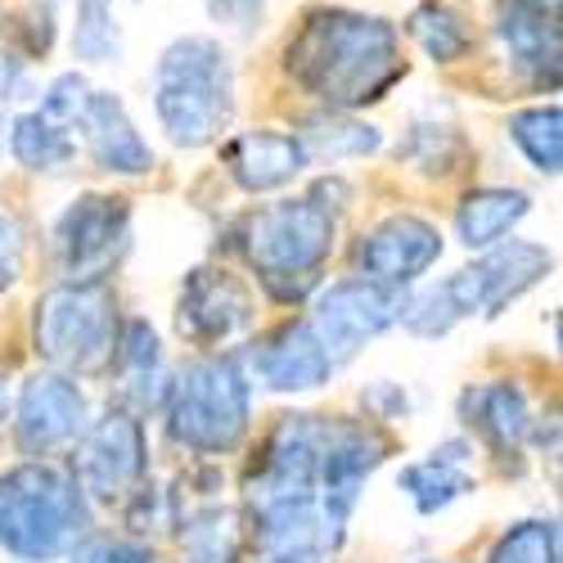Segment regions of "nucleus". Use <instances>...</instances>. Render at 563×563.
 <instances>
[{
    "label": "nucleus",
    "instance_id": "nucleus-26",
    "mask_svg": "<svg viewBox=\"0 0 563 563\" xmlns=\"http://www.w3.org/2000/svg\"><path fill=\"white\" fill-rule=\"evenodd\" d=\"M298 140H302L307 158L311 154H320V158H361V154H374L384 145V135L374 126H361V122H347V118H320Z\"/></svg>",
    "mask_w": 563,
    "mask_h": 563
},
{
    "label": "nucleus",
    "instance_id": "nucleus-30",
    "mask_svg": "<svg viewBox=\"0 0 563 563\" xmlns=\"http://www.w3.org/2000/svg\"><path fill=\"white\" fill-rule=\"evenodd\" d=\"M23 275V225L0 212V294L19 285Z\"/></svg>",
    "mask_w": 563,
    "mask_h": 563
},
{
    "label": "nucleus",
    "instance_id": "nucleus-10",
    "mask_svg": "<svg viewBox=\"0 0 563 563\" xmlns=\"http://www.w3.org/2000/svg\"><path fill=\"white\" fill-rule=\"evenodd\" d=\"M131 208L113 195H81L55 225V253L73 279H100L126 249Z\"/></svg>",
    "mask_w": 563,
    "mask_h": 563
},
{
    "label": "nucleus",
    "instance_id": "nucleus-17",
    "mask_svg": "<svg viewBox=\"0 0 563 563\" xmlns=\"http://www.w3.org/2000/svg\"><path fill=\"white\" fill-rule=\"evenodd\" d=\"M397 483H401V492L415 500L419 514H438V509H446L451 500H460V496H468V492L478 487V478H474V446L460 442V438H451V442H442L429 460L406 464Z\"/></svg>",
    "mask_w": 563,
    "mask_h": 563
},
{
    "label": "nucleus",
    "instance_id": "nucleus-35",
    "mask_svg": "<svg viewBox=\"0 0 563 563\" xmlns=\"http://www.w3.org/2000/svg\"><path fill=\"white\" fill-rule=\"evenodd\" d=\"M5 410H10V388H5V379H0V419H5Z\"/></svg>",
    "mask_w": 563,
    "mask_h": 563
},
{
    "label": "nucleus",
    "instance_id": "nucleus-12",
    "mask_svg": "<svg viewBox=\"0 0 563 563\" xmlns=\"http://www.w3.org/2000/svg\"><path fill=\"white\" fill-rule=\"evenodd\" d=\"M19 446L27 455H51L86 433V397L68 374H36L23 384L19 419H14Z\"/></svg>",
    "mask_w": 563,
    "mask_h": 563
},
{
    "label": "nucleus",
    "instance_id": "nucleus-7",
    "mask_svg": "<svg viewBox=\"0 0 563 563\" xmlns=\"http://www.w3.org/2000/svg\"><path fill=\"white\" fill-rule=\"evenodd\" d=\"M118 347V302L100 279H68L36 302V352L64 374H104Z\"/></svg>",
    "mask_w": 563,
    "mask_h": 563
},
{
    "label": "nucleus",
    "instance_id": "nucleus-33",
    "mask_svg": "<svg viewBox=\"0 0 563 563\" xmlns=\"http://www.w3.org/2000/svg\"><path fill=\"white\" fill-rule=\"evenodd\" d=\"M23 90V59L14 51H0V100H14Z\"/></svg>",
    "mask_w": 563,
    "mask_h": 563
},
{
    "label": "nucleus",
    "instance_id": "nucleus-6",
    "mask_svg": "<svg viewBox=\"0 0 563 563\" xmlns=\"http://www.w3.org/2000/svg\"><path fill=\"white\" fill-rule=\"evenodd\" d=\"M253 388L240 361L208 356L176 374L167 393V433L199 455H225L249 433Z\"/></svg>",
    "mask_w": 563,
    "mask_h": 563
},
{
    "label": "nucleus",
    "instance_id": "nucleus-29",
    "mask_svg": "<svg viewBox=\"0 0 563 563\" xmlns=\"http://www.w3.org/2000/svg\"><path fill=\"white\" fill-rule=\"evenodd\" d=\"M86 96H90V86H86V77H77V73H64V77H55V86L45 90V100H41V118L45 122H55V126H77L81 122V109H86Z\"/></svg>",
    "mask_w": 563,
    "mask_h": 563
},
{
    "label": "nucleus",
    "instance_id": "nucleus-2",
    "mask_svg": "<svg viewBox=\"0 0 563 563\" xmlns=\"http://www.w3.org/2000/svg\"><path fill=\"white\" fill-rule=\"evenodd\" d=\"M90 528V505L73 474L51 464H19L0 478V545L23 563L68 554Z\"/></svg>",
    "mask_w": 563,
    "mask_h": 563
},
{
    "label": "nucleus",
    "instance_id": "nucleus-27",
    "mask_svg": "<svg viewBox=\"0 0 563 563\" xmlns=\"http://www.w3.org/2000/svg\"><path fill=\"white\" fill-rule=\"evenodd\" d=\"M487 563H559V528L550 519L514 523L496 541V550L487 554Z\"/></svg>",
    "mask_w": 563,
    "mask_h": 563
},
{
    "label": "nucleus",
    "instance_id": "nucleus-31",
    "mask_svg": "<svg viewBox=\"0 0 563 563\" xmlns=\"http://www.w3.org/2000/svg\"><path fill=\"white\" fill-rule=\"evenodd\" d=\"M77 563H154V554L145 545H131V541H100L81 550Z\"/></svg>",
    "mask_w": 563,
    "mask_h": 563
},
{
    "label": "nucleus",
    "instance_id": "nucleus-36",
    "mask_svg": "<svg viewBox=\"0 0 563 563\" xmlns=\"http://www.w3.org/2000/svg\"><path fill=\"white\" fill-rule=\"evenodd\" d=\"M271 563H311V559H298V554H279V559H271Z\"/></svg>",
    "mask_w": 563,
    "mask_h": 563
},
{
    "label": "nucleus",
    "instance_id": "nucleus-13",
    "mask_svg": "<svg viewBox=\"0 0 563 563\" xmlns=\"http://www.w3.org/2000/svg\"><path fill=\"white\" fill-rule=\"evenodd\" d=\"M438 257H442V234L424 217H388L356 249V266L365 271V279L388 285V289H406Z\"/></svg>",
    "mask_w": 563,
    "mask_h": 563
},
{
    "label": "nucleus",
    "instance_id": "nucleus-11",
    "mask_svg": "<svg viewBox=\"0 0 563 563\" xmlns=\"http://www.w3.org/2000/svg\"><path fill=\"white\" fill-rule=\"evenodd\" d=\"M176 324L190 343L221 347L230 339H240L253 324V294L240 275L217 271V266H199V271L185 275Z\"/></svg>",
    "mask_w": 563,
    "mask_h": 563
},
{
    "label": "nucleus",
    "instance_id": "nucleus-19",
    "mask_svg": "<svg viewBox=\"0 0 563 563\" xmlns=\"http://www.w3.org/2000/svg\"><path fill=\"white\" fill-rule=\"evenodd\" d=\"M500 41L532 81H559V14H537L500 0Z\"/></svg>",
    "mask_w": 563,
    "mask_h": 563
},
{
    "label": "nucleus",
    "instance_id": "nucleus-23",
    "mask_svg": "<svg viewBox=\"0 0 563 563\" xmlns=\"http://www.w3.org/2000/svg\"><path fill=\"white\" fill-rule=\"evenodd\" d=\"M509 135H514V145L528 154V163L537 172L559 176V167H563V113H559V104L514 113L509 118Z\"/></svg>",
    "mask_w": 563,
    "mask_h": 563
},
{
    "label": "nucleus",
    "instance_id": "nucleus-20",
    "mask_svg": "<svg viewBox=\"0 0 563 563\" xmlns=\"http://www.w3.org/2000/svg\"><path fill=\"white\" fill-rule=\"evenodd\" d=\"M532 199L523 190H474L455 208V234L464 249H492L528 217Z\"/></svg>",
    "mask_w": 563,
    "mask_h": 563
},
{
    "label": "nucleus",
    "instance_id": "nucleus-28",
    "mask_svg": "<svg viewBox=\"0 0 563 563\" xmlns=\"http://www.w3.org/2000/svg\"><path fill=\"white\" fill-rule=\"evenodd\" d=\"M73 51H77V59H86V64H113V59H118L122 36H118V23H113V14H109L104 0H86V5L77 10Z\"/></svg>",
    "mask_w": 563,
    "mask_h": 563
},
{
    "label": "nucleus",
    "instance_id": "nucleus-32",
    "mask_svg": "<svg viewBox=\"0 0 563 563\" xmlns=\"http://www.w3.org/2000/svg\"><path fill=\"white\" fill-rule=\"evenodd\" d=\"M208 10L230 27H253L262 19V0H208Z\"/></svg>",
    "mask_w": 563,
    "mask_h": 563
},
{
    "label": "nucleus",
    "instance_id": "nucleus-1",
    "mask_svg": "<svg viewBox=\"0 0 563 563\" xmlns=\"http://www.w3.org/2000/svg\"><path fill=\"white\" fill-rule=\"evenodd\" d=\"M289 73L320 104L365 109L406 77V64L393 23L352 10H316L289 41Z\"/></svg>",
    "mask_w": 563,
    "mask_h": 563
},
{
    "label": "nucleus",
    "instance_id": "nucleus-25",
    "mask_svg": "<svg viewBox=\"0 0 563 563\" xmlns=\"http://www.w3.org/2000/svg\"><path fill=\"white\" fill-rule=\"evenodd\" d=\"M410 36L424 45V55L429 59H438V64H451V59H460L464 51H468V27H464V19H460V10H451L446 0H433V5H419L415 14H410Z\"/></svg>",
    "mask_w": 563,
    "mask_h": 563
},
{
    "label": "nucleus",
    "instance_id": "nucleus-3",
    "mask_svg": "<svg viewBox=\"0 0 563 563\" xmlns=\"http://www.w3.org/2000/svg\"><path fill=\"white\" fill-rule=\"evenodd\" d=\"M154 109L172 145L203 150L230 126L234 113V77L217 41L185 36L167 45L154 73Z\"/></svg>",
    "mask_w": 563,
    "mask_h": 563
},
{
    "label": "nucleus",
    "instance_id": "nucleus-18",
    "mask_svg": "<svg viewBox=\"0 0 563 563\" xmlns=\"http://www.w3.org/2000/svg\"><path fill=\"white\" fill-rule=\"evenodd\" d=\"M464 406H468V424H474L487 438V446L496 455H505V460L519 455L523 442L537 433L532 406H528L519 384H487L478 393H468Z\"/></svg>",
    "mask_w": 563,
    "mask_h": 563
},
{
    "label": "nucleus",
    "instance_id": "nucleus-21",
    "mask_svg": "<svg viewBox=\"0 0 563 563\" xmlns=\"http://www.w3.org/2000/svg\"><path fill=\"white\" fill-rule=\"evenodd\" d=\"M180 545L190 554V563H234L244 550V528L240 509L230 505H208L180 523Z\"/></svg>",
    "mask_w": 563,
    "mask_h": 563
},
{
    "label": "nucleus",
    "instance_id": "nucleus-22",
    "mask_svg": "<svg viewBox=\"0 0 563 563\" xmlns=\"http://www.w3.org/2000/svg\"><path fill=\"white\" fill-rule=\"evenodd\" d=\"M10 150H14V158H19L23 167H32V172H64V167L73 163V154H77L73 135H68L64 126H55V122H45L41 113H23V118L14 122Z\"/></svg>",
    "mask_w": 563,
    "mask_h": 563
},
{
    "label": "nucleus",
    "instance_id": "nucleus-8",
    "mask_svg": "<svg viewBox=\"0 0 563 563\" xmlns=\"http://www.w3.org/2000/svg\"><path fill=\"white\" fill-rule=\"evenodd\" d=\"M406 316V294L374 285V279H343V285H330L316 298V316L311 330L320 339V347L339 361L356 356L369 339H379L388 324H397Z\"/></svg>",
    "mask_w": 563,
    "mask_h": 563
},
{
    "label": "nucleus",
    "instance_id": "nucleus-24",
    "mask_svg": "<svg viewBox=\"0 0 563 563\" xmlns=\"http://www.w3.org/2000/svg\"><path fill=\"white\" fill-rule=\"evenodd\" d=\"M113 365L122 369L126 393H135L140 401H154V388H150V384H158L163 352H158V334L150 330L145 320H131V324H122L118 347H113Z\"/></svg>",
    "mask_w": 563,
    "mask_h": 563
},
{
    "label": "nucleus",
    "instance_id": "nucleus-4",
    "mask_svg": "<svg viewBox=\"0 0 563 563\" xmlns=\"http://www.w3.org/2000/svg\"><path fill=\"white\" fill-rule=\"evenodd\" d=\"M240 249L275 298L298 302L334 253V217L316 199L266 203L244 217Z\"/></svg>",
    "mask_w": 563,
    "mask_h": 563
},
{
    "label": "nucleus",
    "instance_id": "nucleus-5",
    "mask_svg": "<svg viewBox=\"0 0 563 563\" xmlns=\"http://www.w3.org/2000/svg\"><path fill=\"white\" fill-rule=\"evenodd\" d=\"M554 257L541 249V244H528V240H509L505 249H492L483 262H474L468 271L442 279L438 289H429L424 298L406 302V324L415 334L424 339H438V334H451L460 320L468 316H496L505 311L514 298H523L532 285L550 275Z\"/></svg>",
    "mask_w": 563,
    "mask_h": 563
},
{
    "label": "nucleus",
    "instance_id": "nucleus-9",
    "mask_svg": "<svg viewBox=\"0 0 563 563\" xmlns=\"http://www.w3.org/2000/svg\"><path fill=\"white\" fill-rule=\"evenodd\" d=\"M145 464H150V455H145V429H140V419L126 410H113L96 429L81 433V446L73 460V483L81 487V496L118 500L145 478Z\"/></svg>",
    "mask_w": 563,
    "mask_h": 563
},
{
    "label": "nucleus",
    "instance_id": "nucleus-15",
    "mask_svg": "<svg viewBox=\"0 0 563 563\" xmlns=\"http://www.w3.org/2000/svg\"><path fill=\"white\" fill-rule=\"evenodd\" d=\"M77 126L86 131L90 158H96L104 172L140 176V172L154 167V150L145 145V140H140V131H135V122L126 118L122 100H113L109 90H90Z\"/></svg>",
    "mask_w": 563,
    "mask_h": 563
},
{
    "label": "nucleus",
    "instance_id": "nucleus-14",
    "mask_svg": "<svg viewBox=\"0 0 563 563\" xmlns=\"http://www.w3.org/2000/svg\"><path fill=\"white\" fill-rule=\"evenodd\" d=\"M253 365H257V379L275 393H311L320 384H330L334 374V356L320 347L311 320H294L285 330H275L253 352Z\"/></svg>",
    "mask_w": 563,
    "mask_h": 563
},
{
    "label": "nucleus",
    "instance_id": "nucleus-34",
    "mask_svg": "<svg viewBox=\"0 0 563 563\" xmlns=\"http://www.w3.org/2000/svg\"><path fill=\"white\" fill-rule=\"evenodd\" d=\"M509 5H523V10H537V14H559V0H509Z\"/></svg>",
    "mask_w": 563,
    "mask_h": 563
},
{
    "label": "nucleus",
    "instance_id": "nucleus-16",
    "mask_svg": "<svg viewBox=\"0 0 563 563\" xmlns=\"http://www.w3.org/2000/svg\"><path fill=\"white\" fill-rule=\"evenodd\" d=\"M307 150L298 135H285V131H244L234 135L225 145V167L230 176L244 185L249 195H266V190H279L289 185L302 167H307Z\"/></svg>",
    "mask_w": 563,
    "mask_h": 563
}]
</instances>
